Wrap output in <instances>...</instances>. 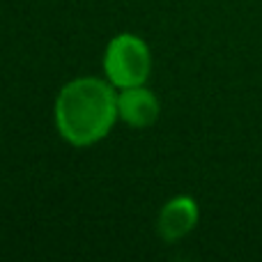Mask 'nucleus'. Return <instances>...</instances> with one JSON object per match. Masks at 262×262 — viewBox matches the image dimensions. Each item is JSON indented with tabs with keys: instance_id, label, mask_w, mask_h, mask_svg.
<instances>
[{
	"instance_id": "1",
	"label": "nucleus",
	"mask_w": 262,
	"mask_h": 262,
	"mask_svg": "<svg viewBox=\"0 0 262 262\" xmlns=\"http://www.w3.org/2000/svg\"><path fill=\"white\" fill-rule=\"evenodd\" d=\"M53 122L60 138L72 147L101 143L120 122L118 88L106 76L72 78L55 95Z\"/></svg>"
},
{
	"instance_id": "2",
	"label": "nucleus",
	"mask_w": 262,
	"mask_h": 262,
	"mask_svg": "<svg viewBox=\"0 0 262 262\" xmlns=\"http://www.w3.org/2000/svg\"><path fill=\"white\" fill-rule=\"evenodd\" d=\"M104 76L118 90L145 85L152 74V51L147 41L134 32H120L111 37L104 49Z\"/></svg>"
},
{
	"instance_id": "3",
	"label": "nucleus",
	"mask_w": 262,
	"mask_h": 262,
	"mask_svg": "<svg viewBox=\"0 0 262 262\" xmlns=\"http://www.w3.org/2000/svg\"><path fill=\"white\" fill-rule=\"evenodd\" d=\"M118 115L131 129H147L161 118V101L147 85L124 88L118 90Z\"/></svg>"
},
{
	"instance_id": "4",
	"label": "nucleus",
	"mask_w": 262,
	"mask_h": 262,
	"mask_svg": "<svg viewBox=\"0 0 262 262\" xmlns=\"http://www.w3.org/2000/svg\"><path fill=\"white\" fill-rule=\"evenodd\" d=\"M200 221V207L191 195H175L161 207L157 216V232L163 242H180Z\"/></svg>"
}]
</instances>
